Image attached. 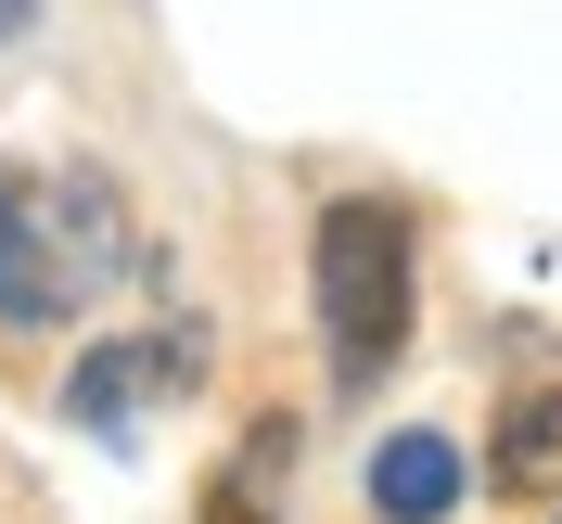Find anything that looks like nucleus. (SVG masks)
I'll list each match as a JSON object with an SVG mask.
<instances>
[{"label": "nucleus", "mask_w": 562, "mask_h": 524, "mask_svg": "<svg viewBox=\"0 0 562 524\" xmlns=\"http://www.w3.org/2000/svg\"><path fill=\"white\" fill-rule=\"evenodd\" d=\"M128 269H140V231L103 167H13L0 179V333H65Z\"/></svg>", "instance_id": "nucleus-1"}, {"label": "nucleus", "mask_w": 562, "mask_h": 524, "mask_svg": "<svg viewBox=\"0 0 562 524\" xmlns=\"http://www.w3.org/2000/svg\"><path fill=\"white\" fill-rule=\"evenodd\" d=\"M307 294H319V358H333V384H384L396 346H409L422 320V244H409V205L384 192H333L307 231Z\"/></svg>", "instance_id": "nucleus-2"}, {"label": "nucleus", "mask_w": 562, "mask_h": 524, "mask_svg": "<svg viewBox=\"0 0 562 524\" xmlns=\"http://www.w3.org/2000/svg\"><path fill=\"white\" fill-rule=\"evenodd\" d=\"M192 371H205V333H192V320L115 333V346H90L65 371V422H77V435H140V410H167Z\"/></svg>", "instance_id": "nucleus-3"}, {"label": "nucleus", "mask_w": 562, "mask_h": 524, "mask_svg": "<svg viewBox=\"0 0 562 524\" xmlns=\"http://www.w3.org/2000/svg\"><path fill=\"white\" fill-rule=\"evenodd\" d=\"M460 487H473V473H460V448L435 435V422H409V435L371 448V512H384V524H448Z\"/></svg>", "instance_id": "nucleus-4"}, {"label": "nucleus", "mask_w": 562, "mask_h": 524, "mask_svg": "<svg viewBox=\"0 0 562 524\" xmlns=\"http://www.w3.org/2000/svg\"><path fill=\"white\" fill-rule=\"evenodd\" d=\"M486 473H498V499H562V397H512L498 410Z\"/></svg>", "instance_id": "nucleus-5"}, {"label": "nucleus", "mask_w": 562, "mask_h": 524, "mask_svg": "<svg viewBox=\"0 0 562 524\" xmlns=\"http://www.w3.org/2000/svg\"><path fill=\"white\" fill-rule=\"evenodd\" d=\"M281 460H294V422H269V435H256V460L231 473V499H217V524H269V499H281Z\"/></svg>", "instance_id": "nucleus-6"}, {"label": "nucleus", "mask_w": 562, "mask_h": 524, "mask_svg": "<svg viewBox=\"0 0 562 524\" xmlns=\"http://www.w3.org/2000/svg\"><path fill=\"white\" fill-rule=\"evenodd\" d=\"M38 26V0H0V52H13V38H26Z\"/></svg>", "instance_id": "nucleus-7"}]
</instances>
